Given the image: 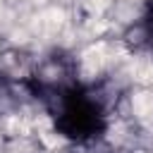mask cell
Wrapping results in <instances>:
<instances>
[{
    "mask_svg": "<svg viewBox=\"0 0 153 153\" xmlns=\"http://www.w3.org/2000/svg\"><path fill=\"white\" fill-rule=\"evenodd\" d=\"M141 36L143 43L148 45L151 55H153V0H146L143 12H141Z\"/></svg>",
    "mask_w": 153,
    "mask_h": 153,
    "instance_id": "3957f363",
    "label": "cell"
},
{
    "mask_svg": "<svg viewBox=\"0 0 153 153\" xmlns=\"http://www.w3.org/2000/svg\"><path fill=\"white\" fill-rule=\"evenodd\" d=\"M43 110L53 129L74 146H93L110 129V98L100 86L81 79L65 86Z\"/></svg>",
    "mask_w": 153,
    "mask_h": 153,
    "instance_id": "6da1fadb",
    "label": "cell"
},
{
    "mask_svg": "<svg viewBox=\"0 0 153 153\" xmlns=\"http://www.w3.org/2000/svg\"><path fill=\"white\" fill-rule=\"evenodd\" d=\"M10 96H12V91H10V81L0 79V110L5 108V103L10 100Z\"/></svg>",
    "mask_w": 153,
    "mask_h": 153,
    "instance_id": "277c9868",
    "label": "cell"
},
{
    "mask_svg": "<svg viewBox=\"0 0 153 153\" xmlns=\"http://www.w3.org/2000/svg\"><path fill=\"white\" fill-rule=\"evenodd\" d=\"M79 76L74 60L65 53H53L41 65H36V69L22 81V86L33 100H38L45 108L65 86H69Z\"/></svg>",
    "mask_w": 153,
    "mask_h": 153,
    "instance_id": "7a4b0ae2",
    "label": "cell"
}]
</instances>
